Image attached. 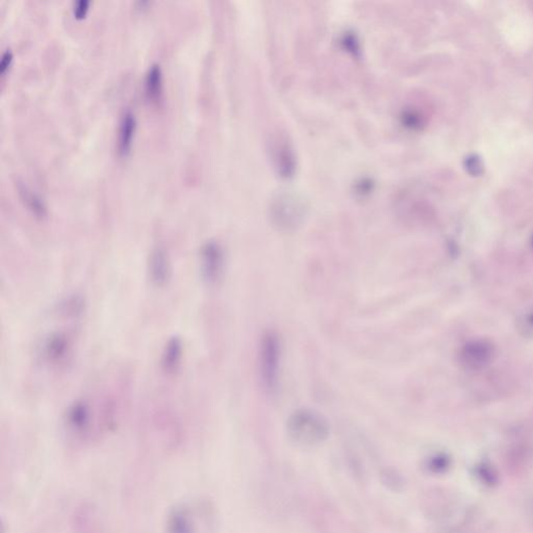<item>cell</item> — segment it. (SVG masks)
Instances as JSON below:
<instances>
[{
	"instance_id": "9a60e30c",
	"label": "cell",
	"mask_w": 533,
	"mask_h": 533,
	"mask_svg": "<svg viewBox=\"0 0 533 533\" xmlns=\"http://www.w3.org/2000/svg\"><path fill=\"white\" fill-rule=\"evenodd\" d=\"M12 61H13V52L11 49H7L3 54V58H1V63H0V70L1 73L5 74L8 68L11 66Z\"/></svg>"
},
{
	"instance_id": "5bb4252c",
	"label": "cell",
	"mask_w": 533,
	"mask_h": 533,
	"mask_svg": "<svg viewBox=\"0 0 533 533\" xmlns=\"http://www.w3.org/2000/svg\"><path fill=\"white\" fill-rule=\"evenodd\" d=\"M88 5H90L88 0H80V1H78L76 5H74V16L78 18V19H82V17H84L86 12H88Z\"/></svg>"
},
{
	"instance_id": "9c48e42d",
	"label": "cell",
	"mask_w": 533,
	"mask_h": 533,
	"mask_svg": "<svg viewBox=\"0 0 533 533\" xmlns=\"http://www.w3.org/2000/svg\"><path fill=\"white\" fill-rule=\"evenodd\" d=\"M166 533H196V524L188 508L180 506L169 514Z\"/></svg>"
},
{
	"instance_id": "7c38bea8",
	"label": "cell",
	"mask_w": 533,
	"mask_h": 533,
	"mask_svg": "<svg viewBox=\"0 0 533 533\" xmlns=\"http://www.w3.org/2000/svg\"><path fill=\"white\" fill-rule=\"evenodd\" d=\"M136 117L130 110H126L120 121L118 150L120 154L126 156L130 152L132 144L134 132H136Z\"/></svg>"
},
{
	"instance_id": "6da1fadb",
	"label": "cell",
	"mask_w": 533,
	"mask_h": 533,
	"mask_svg": "<svg viewBox=\"0 0 533 533\" xmlns=\"http://www.w3.org/2000/svg\"><path fill=\"white\" fill-rule=\"evenodd\" d=\"M64 421L72 438L78 442H92L115 427L116 410L110 400L98 407L90 400L78 399L68 406Z\"/></svg>"
},
{
	"instance_id": "277c9868",
	"label": "cell",
	"mask_w": 533,
	"mask_h": 533,
	"mask_svg": "<svg viewBox=\"0 0 533 533\" xmlns=\"http://www.w3.org/2000/svg\"><path fill=\"white\" fill-rule=\"evenodd\" d=\"M73 350V340L65 331H52L46 335L40 347L42 361L48 365L66 363Z\"/></svg>"
},
{
	"instance_id": "3957f363",
	"label": "cell",
	"mask_w": 533,
	"mask_h": 533,
	"mask_svg": "<svg viewBox=\"0 0 533 533\" xmlns=\"http://www.w3.org/2000/svg\"><path fill=\"white\" fill-rule=\"evenodd\" d=\"M259 361L263 387L268 391H274L279 379L281 343L276 333L273 331L265 333L261 337Z\"/></svg>"
},
{
	"instance_id": "8fae6325",
	"label": "cell",
	"mask_w": 533,
	"mask_h": 533,
	"mask_svg": "<svg viewBox=\"0 0 533 533\" xmlns=\"http://www.w3.org/2000/svg\"><path fill=\"white\" fill-rule=\"evenodd\" d=\"M145 93L147 99L154 104H158L162 99L163 74L161 66L154 63L150 66L145 78Z\"/></svg>"
},
{
	"instance_id": "52a82bcc",
	"label": "cell",
	"mask_w": 533,
	"mask_h": 533,
	"mask_svg": "<svg viewBox=\"0 0 533 533\" xmlns=\"http://www.w3.org/2000/svg\"><path fill=\"white\" fill-rule=\"evenodd\" d=\"M184 359V343L177 335L170 337L165 344L161 357V367L168 375H173L180 370Z\"/></svg>"
},
{
	"instance_id": "8992f818",
	"label": "cell",
	"mask_w": 533,
	"mask_h": 533,
	"mask_svg": "<svg viewBox=\"0 0 533 533\" xmlns=\"http://www.w3.org/2000/svg\"><path fill=\"white\" fill-rule=\"evenodd\" d=\"M148 276L152 285L158 287H166L172 279V261L164 247L152 249L147 263Z\"/></svg>"
},
{
	"instance_id": "7a4b0ae2",
	"label": "cell",
	"mask_w": 533,
	"mask_h": 533,
	"mask_svg": "<svg viewBox=\"0 0 533 533\" xmlns=\"http://www.w3.org/2000/svg\"><path fill=\"white\" fill-rule=\"evenodd\" d=\"M289 434L300 442L313 444L324 440L329 434L327 420L321 414L311 410H300L294 412L289 420Z\"/></svg>"
},
{
	"instance_id": "ba28073f",
	"label": "cell",
	"mask_w": 533,
	"mask_h": 533,
	"mask_svg": "<svg viewBox=\"0 0 533 533\" xmlns=\"http://www.w3.org/2000/svg\"><path fill=\"white\" fill-rule=\"evenodd\" d=\"M303 213L300 205L294 201H283L279 203L273 212L275 224L283 230H292L298 226L303 219Z\"/></svg>"
},
{
	"instance_id": "30bf717a",
	"label": "cell",
	"mask_w": 533,
	"mask_h": 533,
	"mask_svg": "<svg viewBox=\"0 0 533 533\" xmlns=\"http://www.w3.org/2000/svg\"><path fill=\"white\" fill-rule=\"evenodd\" d=\"M17 188L20 198H21L22 202L24 203L26 209H27L36 218H45V217L47 216V207H46L43 199H42L39 195L36 194L33 190L28 188L23 182H18Z\"/></svg>"
},
{
	"instance_id": "4fadbf2b",
	"label": "cell",
	"mask_w": 533,
	"mask_h": 533,
	"mask_svg": "<svg viewBox=\"0 0 533 533\" xmlns=\"http://www.w3.org/2000/svg\"><path fill=\"white\" fill-rule=\"evenodd\" d=\"M464 170L473 177L482 176L484 173V163L477 154H471L464 160Z\"/></svg>"
},
{
	"instance_id": "5b68a950",
	"label": "cell",
	"mask_w": 533,
	"mask_h": 533,
	"mask_svg": "<svg viewBox=\"0 0 533 533\" xmlns=\"http://www.w3.org/2000/svg\"><path fill=\"white\" fill-rule=\"evenodd\" d=\"M224 251L218 242L210 241L202 245L199 257V267L203 281L215 285L220 281L224 271Z\"/></svg>"
}]
</instances>
